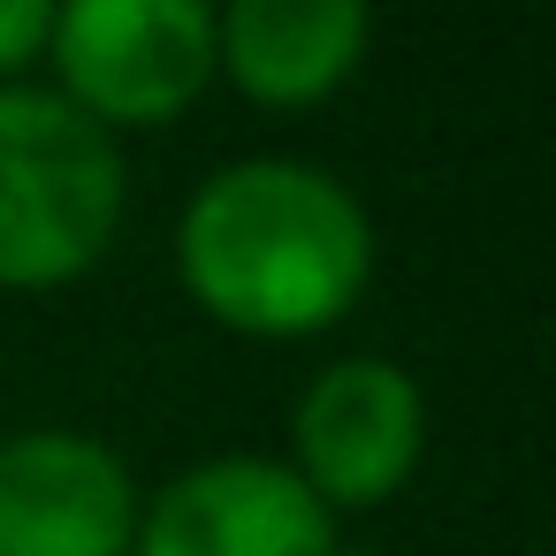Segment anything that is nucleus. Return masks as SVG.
<instances>
[{
  "label": "nucleus",
  "mask_w": 556,
  "mask_h": 556,
  "mask_svg": "<svg viewBox=\"0 0 556 556\" xmlns=\"http://www.w3.org/2000/svg\"><path fill=\"white\" fill-rule=\"evenodd\" d=\"M176 282L229 336H328L374 282V214L343 176L313 161H229L176 214Z\"/></svg>",
  "instance_id": "obj_1"
},
{
  "label": "nucleus",
  "mask_w": 556,
  "mask_h": 556,
  "mask_svg": "<svg viewBox=\"0 0 556 556\" xmlns=\"http://www.w3.org/2000/svg\"><path fill=\"white\" fill-rule=\"evenodd\" d=\"M130 206L123 138L85 123L54 85H0V290L92 275Z\"/></svg>",
  "instance_id": "obj_2"
},
{
  "label": "nucleus",
  "mask_w": 556,
  "mask_h": 556,
  "mask_svg": "<svg viewBox=\"0 0 556 556\" xmlns=\"http://www.w3.org/2000/svg\"><path fill=\"white\" fill-rule=\"evenodd\" d=\"M47 70L54 92L108 138L161 130L214 85V9L199 0H70L54 9Z\"/></svg>",
  "instance_id": "obj_3"
},
{
  "label": "nucleus",
  "mask_w": 556,
  "mask_h": 556,
  "mask_svg": "<svg viewBox=\"0 0 556 556\" xmlns=\"http://www.w3.org/2000/svg\"><path fill=\"white\" fill-rule=\"evenodd\" d=\"M427 457V389L396 358H336L298 389L290 412V472L343 518V510H381L412 488Z\"/></svg>",
  "instance_id": "obj_4"
},
{
  "label": "nucleus",
  "mask_w": 556,
  "mask_h": 556,
  "mask_svg": "<svg viewBox=\"0 0 556 556\" xmlns=\"http://www.w3.org/2000/svg\"><path fill=\"white\" fill-rule=\"evenodd\" d=\"M130 556H343V518L282 457H206L138 503Z\"/></svg>",
  "instance_id": "obj_5"
},
{
  "label": "nucleus",
  "mask_w": 556,
  "mask_h": 556,
  "mask_svg": "<svg viewBox=\"0 0 556 556\" xmlns=\"http://www.w3.org/2000/svg\"><path fill=\"white\" fill-rule=\"evenodd\" d=\"M138 480L123 450L77 427H24L0 442V556H130Z\"/></svg>",
  "instance_id": "obj_6"
},
{
  "label": "nucleus",
  "mask_w": 556,
  "mask_h": 556,
  "mask_svg": "<svg viewBox=\"0 0 556 556\" xmlns=\"http://www.w3.org/2000/svg\"><path fill=\"white\" fill-rule=\"evenodd\" d=\"M358 0H229L214 9V77L252 108H320L366 62Z\"/></svg>",
  "instance_id": "obj_7"
},
{
  "label": "nucleus",
  "mask_w": 556,
  "mask_h": 556,
  "mask_svg": "<svg viewBox=\"0 0 556 556\" xmlns=\"http://www.w3.org/2000/svg\"><path fill=\"white\" fill-rule=\"evenodd\" d=\"M47 39H54L47 0H0V85H24L47 62Z\"/></svg>",
  "instance_id": "obj_8"
}]
</instances>
